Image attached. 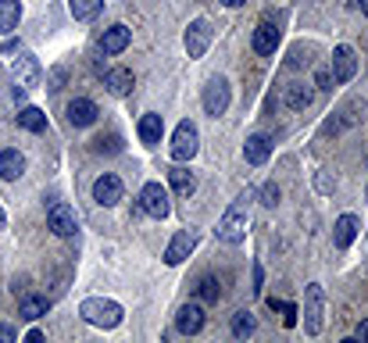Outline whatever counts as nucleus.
<instances>
[{
    "instance_id": "nucleus-14",
    "label": "nucleus",
    "mask_w": 368,
    "mask_h": 343,
    "mask_svg": "<svg viewBox=\"0 0 368 343\" xmlns=\"http://www.w3.org/2000/svg\"><path fill=\"white\" fill-rule=\"evenodd\" d=\"M129 40H133V29H129V26H111V29H104V36H101V50H104L108 57H115V54H122V50L129 47Z\"/></svg>"
},
{
    "instance_id": "nucleus-13",
    "label": "nucleus",
    "mask_w": 368,
    "mask_h": 343,
    "mask_svg": "<svg viewBox=\"0 0 368 343\" xmlns=\"http://www.w3.org/2000/svg\"><path fill=\"white\" fill-rule=\"evenodd\" d=\"M175 329H179L182 336L201 332V329H204V308H201V304H182L179 315H175Z\"/></svg>"
},
{
    "instance_id": "nucleus-23",
    "label": "nucleus",
    "mask_w": 368,
    "mask_h": 343,
    "mask_svg": "<svg viewBox=\"0 0 368 343\" xmlns=\"http://www.w3.org/2000/svg\"><path fill=\"white\" fill-rule=\"evenodd\" d=\"M311 101H315V90H311L308 82H290V86H286V104H290L294 111H304Z\"/></svg>"
},
{
    "instance_id": "nucleus-31",
    "label": "nucleus",
    "mask_w": 368,
    "mask_h": 343,
    "mask_svg": "<svg viewBox=\"0 0 368 343\" xmlns=\"http://www.w3.org/2000/svg\"><path fill=\"white\" fill-rule=\"evenodd\" d=\"M279 197H283V193H279V186H275V183H264V186H261V204H264V208H275V204H279Z\"/></svg>"
},
{
    "instance_id": "nucleus-29",
    "label": "nucleus",
    "mask_w": 368,
    "mask_h": 343,
    "mask_svg": "<svg viewBox=\"0 0 368 343\" xmlns=\"http://www.w3.org/2000/svg\"><path fill=\"white\" fill-rule=\"evenodd\" d=\"M254 329H257V322H254V315H250V311H236V315H233V336H240V339H243V336H250Z\"/></svg>"
},
{
    "instance_id": "nucleus-21",
    "label": "nucleus",
    "mask_w": 368,
    "mask_h": 343,
    "mask_svg": "<svg viewBox=\"0 0 368 343\" xmlns=\"http://www.w3.org/2000/svg\"><path fill=\"white\" fill-rule=\"evenodd\" d=\"M18 18H22V4H18V0H0V36L15 33Z\"/></svg>"
},
{
    "instance_id": "nucleus-22",
    "label": "nucleus",
    "mask_w": 368,
    "mask_h": 343,
    "mask_svg": "<svg viewBox=\"0 0 368 343\" xmlns=\"http://www.w3.org/2000/svg\"><path fill=\"white\" fill-rule=\"evenodd\" d=\"M354 236H357V215H340L336 232H333V243H336L340 250H347V247L354 243Z\"/></svg>"
},
{
    "instance_id": "nucleus-17",
    "label": "nucleus",
    "mask_w": 368,
    "mask_h": 343,
    "mask_svg": "<svg viewBox=\"0 0 368 343\" xmlns=\"http://www.w3.org/2000/svg\"><path fill=\"white\" fill-rule=\"evenodd\" d=\"M136 129H140L143 147H157V143H161V136H165V122H161V115H154V111H150V115H143Z\"/></svg>"
},
{
    "instance_id": "nucleus-3",
    "label": "nucleus",
    "mask_w": 368,
    "mask_h": 343,
    "mask_svg": "<svg viewBox=\"0 0 368 343\" xmlns=\"http://www.w3.org/2000/svg\"><path fill=\"white\" fill-rule=\"evenodd\" d=\"M197 147H201V133H197V125L186 118V122H179L175 125V133H172V157L182 164V161H190L194 154H197Z\"/></svg>"
},
{
    "instance_id": "nucleus-19",
    "label": "nucleus",
    "mask_w": 368,
    "mask_h": 343,
    "mask_svg": "<svg viewBox=\"0 0 368 343\" xmlns=\"http://www.w3.org/2000/svg\"><path fill=\"white\" fill-rule=\"evenodd\" d=\"M275 47H279V29H275L272 22H261L254 29V50L257 54H275Z\"/></svg>"
},
{
    "instance_id": "nucleus-25",
    "label": "nucleus",
    "mask_w": 368,
    "mask_h": 343,
    "mask_svg": "<svg viewBox=\"0 0 368 343\" xmlns=\"http://www.w3.org/2000/svg\"><path fill=\"white\" fill-rule=\"evenodd\" d=\"M168 183H172V190H175L179 197H190V193L197 190L194 172H186V168H172V172H168Z\"/></svg>"
},
{
    "instance_id": "nucleus-7",
    "label": "nucleus",
    "mask_w": 368,
    "mask_h": 343,
    "mask_svg": "<svg viewBox=\"0 0 368 343\" xmlns=\"http://www.w3.org/2000/svg\"><path fill=\"white\" fill-rule=\"evenodd\" d=\"M304 332L308 336L322 332V286L318 283H311L304 293Z\"/></svg>"
},
{
    "instance_id": "nucleus-12",
    "label": "nucleus",
    "mask_w": 368,
    "mask_h": 343,
    "mask_svg": "<svg viewBox=\"0 0 368 343\" xmlns=\"http://www.w3.org/2000/svg\"><path fill=\"white\" fill-rule=\"evenodd\" d=\"M208 47H211V22H208V18H197V22L186 29V54H190V57H204Z\"/></svg>"
},
{
    "instance_id": "nucleus-35",
    "label": "nucleus",
    "mask_w": 368,
    "mask_h": 343,
    "mask_svg": "<svg viewBox=\"0 0 368 343\" xmlns=\"http://www.w3.org/2000/svg\"><path fill=\"white\" fill-rule=\"evenodd\" d=\"M290 64L297 68V64H308V57H304V50L301 47H294V54H290Z\"/></svg>"
},
{
    "instance_id": "nucleus-9",
    "label": "nucleus",
    "mask_w": 368,
    "mask_h": 343,
    "mask_svg": "<svg viewBox=\"0 0 368 343\" xmlns=\"http://www.w3.org/2000/svg\"><path fill=\"white\" fill-rule=\"evenodd\" d=\"M68 125H75V129H86V125H94L97 122V104L89 101V97H75V101H68Z\"/></svg>"
},
{
    "instance_id": "nucleus-24",
    "label": "nucleus",
    "mask_w": 368,
    "mask_h": 343,
    "mask_svg": "<svg viewBox=\"0 0 368 343\" xmlns=\"http://www.w3.org/2000/svg\"><path fill=\"white\" fill-rule=\"evenodd\" d=\"M47 308H50V300H47V297H40V293H29V297H22V300H18V315H22V318H29V322L43 318V315H47Z\"/></svg>"
},
{
    "instance_id": "nucleus-34",
    "label": "nucleus",
    "mask_w": 368,
    "mask_h": 343,
    "mask_svg": "<svg viewBox=\"0 0 368 343\" xmlns=\"http://www.w3.org/2000/svg\"><path fill=\"white\" fill-rule=\"evenodd\" d=\"M18 339V329H11V325H0V343H15Z\"/></svg>"
},
{
    "instance_id": "nucleus-27",
    "label": "nucleus",
    "mask_w": 368,
    "mask_h": 343,
    "mask_svg": "<svg viewBox=\"0 0 368 343\" xmlns=\"http://www.w3.org/2000/svg\"><path fill=\"white\" fill-rule=\"evenodd\" d=\"M101 8H104V0H68V11H72V18H79V22L94 18Z\"/></svg>"
},
{
    "instance_id": "nucleus-18",
    "label": "nucleus",
    "mask_w": 368,
    "mask_h": 343,
    "mask_svg": "<svg viewBox=\"0 0 368 343\" xmlns=\"http://www.w3.org/2000/svg\"><path fill=\"white\" fill-rule=\"evenodd\" d=\"M22 172H26V157L18 150H0V179H22Z\"/></svg>"
},
{
    "instance_id": "nucleus-2",
    "label": "nucleus",
    "mask_w": 368,
    "mask_h": 343,
    "mask_svg": "<svg viewBox=\"0 0 368 343\" xmlns=\"http://www.w3.org/2000/svg\"><path fill=\"white\" fill-rule=\"evenodd\" d=\"M218 240L222 243H243V236H247V197H240L225 215H222V222H218Z\"/></svg>"
},
{
    "instance_id": "nucleus-16",
    "label": "nucleus",
    "mask_w": 368,
    "mask_h": 343,
    "mask_svg": "<svg viewBox=\"0 0 368 343\" xmlns=\"http://www.w3.org/2000/svg\"><path fill=\"white\" fill-rule=\"evenodd\" d=\"M104 86H108V94H115V97H129L133 86H136V79H133L129 68H108L104 72Z\"/></svg>"
},
{
    "instance_id": "nucleus-8",
    "label": "nucleus",
    "mask_w": 368,
    "mask_h": 343,
    "mask_svg": "<svg viewBox=\"0 0 368 343\" xmlns=\"http://www.w3.org/2000/svg\"><path fill=\"white\" fill-rule=\"evenodd\" d=\"M122 193H126V186H122V179H118V176H111V172H104V176L94 183V201H97L101 208L118 204V201H122Z\"/></svg>"
},
{
    "instance_id": "nucleus-39",
    "label": "nucleus",
    "mask_w": 368,
    "mask_h": 343,
    "mask_svg": "<svg viewBox=\"0 0 368 343\" xmlns=\"http://www.w3.org/2000/svg\"><path fill=\"white\" fill-rule=\"evenodd\" d=\"M361 11H364V15H368V0H361Z\"/></svg>"
},
{
    "instance_id": "nucleus-33",
    "label": "nucleus",
    "mask_w": 368,
    "mask_h": 343,
    "mask_svg": "<svg viewBox=\"0 0 368 343\" xmlns=\"http://www.w3.org/2000/svg\"><path fill=\"white\" fill-rule=\"evenodd\" d=\"M333 72L329 68H318V75H315V86H318V90H333Z\"/></svg>"
},
{
    "instance_id": "nucleus-5",
    "label": "nucleus",
    "mask_w": 368,
    "mask_h": 343,
    "mask_svg": "<svg viewBox=\"0 0 368 343\" xmlns=\"http://www.w3.org/2000/svg\"><path fill=\"white\" fill-rule=\"evenodd\" d=\"M229 97H233V94H229V82H225L222 75H211V79H208V86H204V111H208V115H215V118H218V115H225Z\"/></svg>"
},
{
    "instance_id": "nucleus-30",
    "label": "nucleus",
    "mask_w": 368,
    "mask_h": 343,
    "mask_svg": "<svg viewBox=\"0 0 368 343\" xmlns=\"http://www.w3.org/2000/svg\"><path fill=\"white\" fill-rule=\"evenodd\" d=\"M94 143H97L101 154H118V150H122V136H115V133H111V136H97Z\"/></svg>"
},
{
    "instance_id": "nucleus-4",
    "label": "nucleus",
    "mask_w": 368,
    "mask_h": 343,
    "mask_svg": "<svg viewBox=\"0 0 368 343\" xmlns=\"http://www.w3.org/2000/svg\"><path fill=\"white\" fill-rule=\"evenodd\" d=\"M140 208L150 215V218H168L172 215V201H168V190L161 183H147L140 190Z\"/></svg>"
},
{
    "instance_id": "nucleus-11",
    "label": "nucleus",
    "mask_w": 368,
    "mask_h": 343,
    "mask_svg": "<svg viewBox=\"0 0 368 343\" xmlns=\"http://www.w3.org/2000/svg\"><path fill=\"white\" fill-rule=\"evenodd\" d=\"M197 247V236L190 232V229H179L175 236H172V243H168V250H165V262L168 265H182L190 257V250Z\"/></svg>"
},
{
    "instance_id": "nucleus-38",
    "label": "nucleus",
    "mask_w": 368,
    "mask_h": 343,
    "mask_svg": "<svg viewBox=\"0 0 368 343\" xmlns=\"http://www.w3.org/2000/svg\"><path fill=\"white\" fill-rule=\"evenodd\" d=\"M225 8H240V4H247V0H222Z\"/></svg>"
},
{
    "instance_id": "nucleus-36",
    "label": "nucleus",
    "mask_w": 368,
    "mask_h": 343,
    "mask_svg": "<svg viewBox=\"0 0 368 343\" xmlns=\"http://www.w3.org/2000/svg\"><path fill=\"white\" fill-rule=\"evenodd\" d=\"M26 339H33V343H40V339H43V332H40V329H29V332H26Z\"/></svg>"
},
{
    "instance_id": "nucleus-26",
    "label": "nucleus",
    "mask_w": 368,
    "mask_h": 343,
    "mask_svg": "<svg viewBox=\"0 0 368 343\" xmlns=\"http://www.w3.org/2000/svg\"><path fill=\"white\" fill-rule=\"evenodd\" d=\"M18 125H22V129H29V133H43V129H47V115H43L40 108H33V104H29V108H22V111H18Z\"/></svg>"
},
{
    "instance_id": "nucleus-1",
    "label": "nucleus",
    "mask_w": 368,
    "mask_h": 343,
    "mask_svg": "<svg viewBox=\"0 0 368 343\" xmlns=\"http://www.w3.org/2000/svg\"><path fill=\"white\" fill-rule=\"evenodd\" d=\"M79 315L97 329H115L122 322V304H115L108 297H89V300L79 304Z\"/></svg>"
},
{
    "instance_id": "nucleus-6",
    "label": "nucleus",
    "mask_w": 368,
    "mask_h": 343,
    "mask_svg": "<svg viewBox=\"0 0 368 343\" xmlns=\"http://www.w3.org/2000/svg\"><path fill=\"white\" fill-rule=\"evenodd\" d=\"M47 229H50L54 236H75V229H79V222H75V211H72L65 201L50 204V211H47Z\"/></svg>"
},
{
    "instance_id": "nucleus-10",
    "label": "nucleus",
    "mask_w": 368,
    "mask_h": 343,
    "mask_svg": "<svg viewBox=\"0 0 368 343\" xmlns=\"http://www.w3.org/2000/svg\"><path fill=\"white\" fill-rule=\"evenodd\" d=\"M11 72H15V82L26 86V90L40 86V75H43V68H40V61H36L33 54H18L15 64H11Z\"/></svg>"
},
{
    "instance_id": "nucleus-37",
    "label": "nucleus",
    "mask_w": 368,
    "mask_h": 343,
    "mask_svg": "<svg viewBox=\"0 0 368 343\" xmlns=\"http://www.w3.org/2000/svg\"><path fill=\"white\" fill-rule=\"evenodd\" d=\"M357 336H361V339H364V343H368V318H364V322H361V329H357Z\"/></svg>"
},
{
    "instance_id": "nucleus-40",
    "label": "nucleus",
    "mask_w": 368,
    "mask_h": 343,
    "mask_svg": "<svg viewBox=\"0 0 368 343\" xmlns=\"http://www.w3.org/2000/svg\"><path fill=\"white\" fill-rule=\"evenodd\" d=\"M0 229H4V208H0Z\"/></svg>"
},
{
    "instance_id": "nucleus-32",
    "label": "nucleus",
    "mask_w": 368,
    "mask_h": 343,
    "mask_svg": "<svg viewBox=\"0 0 368 343\" xmlns=\"http://www.w3.org/2000/svg\"><path fill=\"white\" fill-rule=\"evenodd\" d=\"M279 311H283V325H286V329H294V325H297V304H286V300H283V308H279Z\"/></svg>"
},
{
    "instance_id": "nucleus-28",
    "label": "nucleus",
    "mask_w": 368,
    "mask_h": 343,
    "mask_svg": "<svg viewBox=\"0 0 368 343\" xmlns=\"http://www.w3.org/2000/svg\"><path fill=\"white\" fill-rule=\"evenodd\" d=\"M197 297H201L204 304H218V297H222L218 279H215V276H201V283H197Z\"/></svg>"
},
{
    "instance_id": "nucleus-15",
    "label": "nucleus",
    "mask_w": 368,
    "mask_h": 343,
    "mask_svg": "<svg viewBox=\"0 0 368 343\" xmlns=\"http://www.w3.org/2000/svg\"><path fill=\"white\" fill-rule=\"evenodd\" d=\"M354 72H357L354 50H350V47H336V50H333V79H336V82H350Z\"/></svg>"
},
{
    "instance_id": "nucleus-20",
    "label": "nucleus",
    "mask_w": 368,
    "mask_h": 343,
    "mask_svg": "<svg viewBox=\"0 0 368 343\" xmlns=\"http://www.w3.org/2000/svg\"><path fill=\"white\" fill-rule=\"evenodd\" d=\"M268 154H272V140L268 136H250L247 143H243V157H247V164H264L268 161Z\"/></svg>"
}]
</instances>
